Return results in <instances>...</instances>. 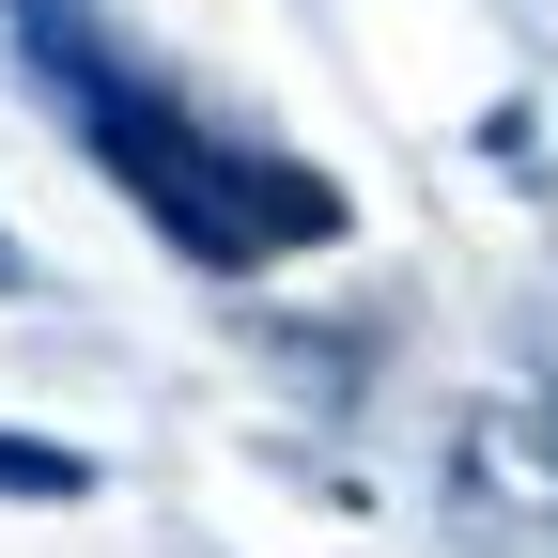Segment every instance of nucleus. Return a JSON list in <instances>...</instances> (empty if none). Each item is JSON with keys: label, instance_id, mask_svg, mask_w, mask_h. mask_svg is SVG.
<instances>
[{"label": "nucleus", "instance_id": "1", "mask_svg": "<svg viewBox=\"0 0 558 558\" xmlns=\"http://www.w3.org/2000/svg\"><path fill=\"white\" fill-rule=\"evenodd\" d=\"M0 32H16V62H32L62 109H78L94 171H109L186 264H295V248L341 233V186H326L311 156H264V140L171 109L156 78H124L109 32H94V0H0Z\"/></svg>", "mask_w": 558, "mask_h": 558}, {"label": "nucleus", "instance_id": "2", "mask_svg": "<svg viewBox=\"0 0 558 558\" xmlns=\"http://www.w3.org/2000/svg\"><path fill=\"white\" fill-rule=\"evenodd\" d=\"M450 527L465 543H512V558H558V403L543 388L465 403V435H450Z\"/></svg>", "mask_w": 558, "mask_h": 558}, {"label": "nucleus", "instance_id": "3", "mask_svg": "<svg viewBox=\"0 0 558 558\" xmlns=\"http://www.w3.org/2000/svg\"><path fill=\"white\" fill-rule=\"evenodd\" d=\"M0 497H47V512H62V497H94V465L47 450V435H0Z\"/></svg>", "mask_w": 558, "mask_h": 558}]
</instances>
